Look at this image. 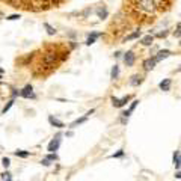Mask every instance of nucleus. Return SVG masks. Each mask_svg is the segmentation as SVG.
I'll return each instance as SVG.
<instances>
[{"mask_svg":"<svg viewBox=\"0 0 181 181\" xmlns=\"http://www.w3.org/2000/svg\"><path fill=\"white\" fill-rule=\"evenodd\" d=\"M97 15H98V18L104 20V18L107 17V9H106V8H98V9H97Z\"/></svg>","mask_w":181,"mask_h":181,"instance_id":"15","label":"nucleus"},{"mask_svg":"<svg viewBox=\"0 0 181 181\" xmlns=\"http://www.w3.org/2000/svg\"><path fill=\"white\" fill-rule=\"evenodd\" d=\"M118 75H119V67L115 65V67L112 68V71H110V77L115 80V79H118Z\"/></svg>","mask_w":181,"mask_h":181,"instance_id":"16","label":"nucleus"},{"mask_svg":"<svg viewBox=\"0 0 181 181\" xmlns=\"http://www.w3.org/2000/svg\"><path fill=\"white\" fill-rule=\"evenodd\" d=\"M180 45H181V42H180Z\"/></svg>","mask_w":181,"mask_h":181,"instance_id":"33","label":"nucleus"},{"mask_svg":"<svg viewBox=\"0 0 181 181\" xmlns=\"http://www.w3.org/2000/svg\"><path fill=\"white\" fill-rule=\"evenodd\" d=\"M169 54H171V52H169V50H162V52H159V54H157L154 59H156L157 62H160V60H163V59H166Z\"/></svg>","mask_w":181,"mask_h":181,"instance_id":"12","label":"nucleus"},{"mask_svg":"<svg viewBox=\"0 0 181 181\" xmlns=\"http://www.w3.org/2000/svg\"><path fill=\"white\" fill-rule=\"evenodd\" d=\"M141 83H142V77H141L139 74L133 75L131 80H130V85H131V86H137V85H141Z\"/></svg>","mask_w":181,"mask_h":181,"instance_id":"14","label":"nucleus"},{"mask_svg":"<svg viewBox=\"0 0 181 181\" xmlns=\"http://www.w3.org/2000/svg\"><path fill=\"white\" fill-rule=\"evenodd\" d=\"M21 94V97H24V98H35V94H33V88L30 86V85H27L24 89L20 92Z\"/></svg>","mask_w":181,"mask_h":181,"instance_id":"6","label":"nucleus"},{"mask_svg":"<svg viewBox=\"0 0 181 181\" xmlns=\"http://www.w3.org/2000/svg\"><path fill=\"white\" fill-rule=\"evenodd\" d=\"M60 137H62V134L59 133V134H56V137H54L53 141L48 144V151H50V152H54V151H57V149H59V145H60Z\"/></svg>","mask_w":181,"mask_h":181,"instance_id":"4","label":"nucleus"},{"mask_svg":"<svg viewBox=\"0 0 181 181\" xmlns=\"http://www.w3.org/2000/svg\"><path fill=\"white\" fill-rule=\"evenodd\" d=\"M17 18H20V15H9L8 20H17Z\"/></svg>","mask_w":181,"mask_h":181,"instance_id":"31","label":"nucleus"},{"mask_svg":"<svg viewBox=\"0 0 181 181\" xmlns=\"http://www.w3.org/2000/svg\"><path fill=\"white\" fill-rule=\"evenodd\" d=\"M171 83H172V80H171V79H164V80H162V82H160L159 88H160L162 90H164V92H168V90L171 89Z\"/></svg>","mask_w":181,"mask_h":181,"instance_id":"9","label":"nucleus"},{"mask_svg":"<svg viewBox=\"0 0 181 181\" xmlns=\"http://www.w3.org/2000/svg\"><path fill=\"white\" fill-rule=\"evenodd\" d=\"M128 100H130V95H125L124 98H116V97H112V104L115 106V107H124L127 103H128Z\"/></svg>","mask_w":181,"mask_h":181,"instance_id":"3","label":"nucleus"},{"mask_svg":"<svg viewBox=\"0 0 181 181\" xmlns=\"http://www.w3.org/2000/svg\"><path fill=\"white\" fill-rule=\"evenodd\" d=\"M152 41H154V38L151 35H146L145 38H142V45H151L152 44Z\"/></svg>","mask_w":181,"mask_h":181,"instance_id":"17","label":"nucleus"},{"mask_svg":"<svg viewBox=\"0 0 181 181\" xmlns=\"http://www.w3.org/2000/svg\"><path fill=\"white\" fill-rule=\"evenodd\" d=\"M2 163H3V166H5V168H8V166L11 164V162H9V159H3V160H2Z\"/></svg>","mask_w":181,"mask_h":181,"instance_id":"27","label":"nucleus"},{"mask_svg":"<svg viewBox=\"0 0 181 181\" xmlns=\"http://www.w3.org/2000/svg\"><path fill=\"white\" fill-rule=\"evenodd\" d=\"M15 156H17V157H23V159H26V157L30 156V152H29V151H15Z\"/></svg>","mask_w":181,"mask_h":181,"instance_id":"19","label":"nucleus"},{"mask_svg":"<svg viewBox=\"0 0 181 181\" xmlns=\"http://www.w3.org/2000/svg\"><path fill=\"white\" fill-rule=\"evenodd\" d=\"M48 122H50V124H52L53 127H57V128H62V127H65L62 121L56 119V118H53V116H48Z\"/></svg>","mask_w":181,"mask_h":181,"instance_id":"11","label":"nucleus"},{"mask_svg":"<svg viewBox=\"0 0 181 181\" xmlns=\"http://www.w3.org/2000/svg\"><path fill=\"white\" fill-rule=\"evenodd\" d=\"M166 35H168V32H160V33H157V36H159V38H164Z\"/></svg>","mask_w":181,"mask_h":181,"instance_id":"29","label":"nucleus"},{"mask_svg":"<svg viewBox=\"0 0 181 181\" xmlns=\"http://www.w3.org/2000/svg\"><path fill=\"white\" fill-rule=\"evenodd\" d=\"M174 164H175V168H177V169H180V168H181V152L178 154V159H177V162L174 163Z\"/></svg>","mask_w":181,"mask_h":181,"instance_id":"24","label":"nucleus"},{"mask_svg":"<svg viewBox=\"0 0 181 181\" xmlns=\"http://www.w3.org/2000/svg\"><path fill=\"white\" fill-rule=\"evenodd\" d=\"M174 35L177 36V38H181V24H178V27H177V30L174 32Z\"/></svg>","mask_w":181,"mask_h":181,"instance_id":"25","label":"nucleus"},{"mask_svg":"<svg viewBox=\"0 0 181 181\" xmlns=\"http://www.w3.org/2000/svg\"><path fill=\"white\" fill-rule=\"evenodd\" d=\"M133 6L139 14H154L157 9V3L154 0H133Z\"/></svg>","mask_w":181,"mask_h":181,"instance_id":"1","label":"nucleus"},{"mask_svg":"<svg viewBox=\"0 0 181 181\" xmlns=\"http://www.w3.org/2000/svg\"><path fill=\"white\" fill-rule=\"evenodd\" d=\"M100 36V33H97V32H92L89 36H88V39H86V45H92L95 41H97V38Z\"/></svg>","mask_w":181,"mask_h":181,"instance_id":"13","label":"nucleus"},{"mask_svg":"<svg viewBox=\"0 0 181 181\" xmlns=\"http://www.w3.org/2000/svg\"><path fill=\"white\" fill-rule=\"evenodd\" d=\"M124 62H125L127 67H133L134 62H136V56L133 52H127L125 56H124Z\"/></svg>","mask_w":181,"mask_h":181,"instance_id":"5","label":"nucleus"},{"mask_svg":"<svg viewBox=\"0 0 181 181\" xmlns=\"http://www.w3.org/2000/svg\"><path fill=\"white\" fill-rule=\"evenodd\" d=\"M44 27L47 29V33H48V35H54V33H56L54 27H52V26H50L48 23H44Z\"/></svg>","mask_w":181,"mask_h":181,"instance_id":"20","label":"nucleus"},{"mask_svg":"<svg viewBox=\"0 0 181 181\" xmlns=\"http://www.w3.org/2000/svg\"><path fill=\"white\" fill-rule=\"evenodd\" d=\"M124 154H125V152H124L122 149H119L118 152H115V154H112L110 157H112V159H121V157H124Z\"/></svg>","mask_w":181,"mask_h":181,"instance_id":"21","label":"nucleus"},{"mask_svg":"<svg viewBox=\"0 0 181 181\" xmlns=\"http://www.w3.org/2000/svg\"><path fill=\"white\" fill-rule=\"evenodd\" d=\"M47 159H48L50 162H54V160H57V156H56L54 152H50V154L47 156Z\"/></svg>","mask_w":181,"mask_h":181,"instance_id":"23","label":"nucleus"},{"mask_svg":"<svg viewBox=\"0 0 181 181\" xmlns=\"http://www.w3.org/2000/svg\"><path fill=\"white\" fill-rule=\"evenodd\" d=\"M137 104H139V100H134V101L131 103V106H130V109H128V110H125V112L122 113V116H124V118H128V116L131 115V112H133V110L136 109V106H137Z\"/></svg>","mask_w":181,"mask_h":181,"instance_id":"10","label":"nucleus"},{"mask_svg":"<svg viewBox=\"0 0 181 181\" xmlns=\"http://www.w3.org/2000/svg\"><path fill=\"white\" fill-rule=\"evenodd\" d=\"M141 36V30H136V32H133V33H130V35L125 38V41H133V39H137Z\"/></svg>","mask_w":181,"mask_h":181,"instance_id":"18","label":"nucleus"},{"mask_svg":"<svg viewBox=\"0 0 181 181\" xmlns=\"http://www.w3.org/2000/svg\"><path fill=\"white\" fill-rule=\"evenodd\" d=\"M56 60H57V54L54 53V52H48V53L44 54L42 64H44V67H47V68H52L54 64H56Z\"/></svg>","mask_w":181,"mask_h":181,"instance_id":"2","label":"nucleus"},{"mask_svg":"<svg viewBox=\"0 0 181 181\" xmlns=\"http://www.w3.org/2000/svg\"><path fill=\"white\" fill-rule=\"evenodd\" d=\"M175 178L181 180V171H177V172H175Z\"/></svg>","mask_w":181,"mask_h":181,"instance_id":"30","label":"nucleus"},{"mask_svg":"<svg viewBox=\"0 0 181 181\" xmlns=\"http://www.w3.org/2000/svg\"><path fill=\"white\" fill-rule=\"evenodd\" d=\"M12 104H14V101H9V103H8V104L5 106V109H3V113H6V112H8L9 109L12 107Z\"/></svg>","mask_w":181,"mask_h":181,"instance_id":"26","label":"nucleus"},{"mask_svg":"<svg viewBox=\"0 0 181 181\" xmlns=\"http://www.w3.org/2000/svg\"><path fill=\"white\" fill-rule=\"evenodd\" d=\"M2 178H3L5 181H12V178H11V174H9V172H3V174H2Z\"/></svg>","mask_w":181,"mask_h":181,"instance_id":"22","label":"nucleus"},{"mask_svg":"<svg viewBox=\"0 0 181 181\" xmlns=\"http://www.w3.org/2000/svg\"><path fill=\"white\" fill-rule=\"evenodd\" d=\"M178 71H181V67H180V68H178Z\"/></svg>","mask_w":181,"mask_h":181,"instance_id":"32","label":"nucleus"},{"mask_svg":"<svg viewBox=\"0 0 181 181\" xmlns=\"http://www.w3.org/2000/svg\"><path fill=\"white\" fill-rule=\"evenodd\" d=\"M41 163H42L44 166H50V160H48V159H44V160H41Z\"/></svg>","mask_w":181,"mask_h":181,"instance_id":"28","label":"nucleus"},{"mask_svg":"<svg viewBox=\"0 0 181 181\" xmlns=\"http://www.w3.org/2000/svg\"><path fill=\"white\" fill-rule=\"evenodd\" d=\"M94 112H95V110L92 109L90 112H88V113H86V116H83V118H79V119H75V121H74V122H72V124H71V128H75V127H77V125H80V124H83V122H86V121H88V116H89V115H92Z\"/></svg>","mask_w":181,"mask_h":181,"instance_id":"7","label":"nucleus"},{"mask_svg":"<svg viewBox=\"0 0 181 181\" xmlns=\"http://www.w3.org/2000/svg\"><path fill=\"white\" fill-rule=\"evenodd\" d=\"M156 64H157V60H156L154 57H149V59H146L144 62V68L146 71H149V70H152V68L156 67Z\"/></svg>","mask_w":181,"mask_h":181,"instance_id":"8","label":"nucleus"}]
</instances>
